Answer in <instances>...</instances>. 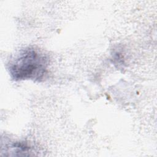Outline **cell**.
Here are the masks:
<instances>
[{"instance_id":"cell-1","label":"cell","mask_w":157,"mask_h":157,"mask_svg":"<svg viewBox=\"0 0 157 157\" xmlns=\"http://www.w3.org/2000/svg\"><path fill=\"white\" fill-rule=\"evenodd\" d=\"M8 65V70L13 80L41 82L47 72L49 58L40 49L28 47L20 50Z\"/></svg>"}]
</instances>
